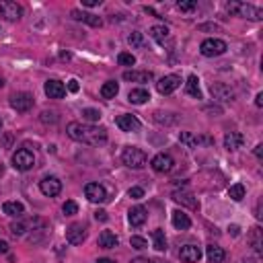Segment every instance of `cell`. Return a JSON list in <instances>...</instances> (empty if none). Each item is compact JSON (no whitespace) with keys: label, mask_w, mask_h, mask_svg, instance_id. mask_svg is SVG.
<instances>
[{"label":"cell","mask_w":263,"mask_h":263,"mask_svg":"<svg viewBox=\"0 0 263 263\" xmlns=\"http://www.w3.org/2000/svg\"><path fill=\"white\" fill-rule=\"evenodd\" d=\"M68 136L82 144H91V146H101L107 142V130L101 126H93V124H82V121H70L68 128Z\"/></svg>","instance_id":"obj_1"},{"label":"cell","mask_w":263,"mask_h":263,"mask_svg":"<svg viewBox=\"0 0 263 263\" xmlns=\"http://www.w3.org/2000/svg\"><path fill=\"white\" fill-rule=\"evenodd\" d=\"M121 163L130 166V169H142L148 163V156L144 150H140L136 146H126L124 150H121Z\"/></svg>","instance_id":"obj_2"},{"label":"cell","mask_w":263,"mask_h":263,"mask_svg":"<svg viewBox=\"0 0 263 263\" xmlns=\"http://www.w3.org/2000/svg\"><path fill=\"white\" fill-rule=\"evenodd\" d=\"M226 11L234 13L239 16H245V19H251V21H259L263 19V11L253 4H245V2H229L226 4Z\"/></svg>","instance_id":"obj_3"},{"label":"cell","mask_w":263,"mask_h":263,"mask_svg":"<svg viewBox=\"0 0 263 263\" xmlns=\"http://www.w3.org/2000/svg\"><path fill=\"white\" fill-rule=\"evenodd\" d=\"M226 49H229V46H226V41H222V39H216V37L204 39V41H201V46H199L201 56H206V58H216V56H222Z\"/></svg>","instance_id":"obj_4"},{"label":"cell","mask_w":263,"mask_h":263,"mask_svg":"<svg viewBox=\"0 0 263 263\" xmlns=\"http://www.w3.org/2000/svg\"><path fill=\"white\" fill-rule=\"evenodd\" d=\"M13 166L16 171H29L35 166V154L27 148H21L13 154Z\"/></svg>","instance_id":"obj_5"},{"label":"cell","mask_w":263,"mask_h":263,"mask_svg":"<svg viewBox=\"0 0 263 263\" xmlns=\"http://www.w3.org/2000/svg\"><path fill=\"white\" fill-rule=\"evenodd\" d=\"M39 226H46V222H43L41 218H23V220H16V222L11 224V232L15 236H21V234H25L27 230L39 229Z\"/></svg>","instance_id":"obj_6"},{"label":"cell","mask_w":263,"mask_h":263,"mask_svg":"<svg viewBox=\"0 0 263 263\" xmlns=\"http://www.w3.org/2000/svg\"><path fill=\"white\" fill-rule=\"evenodd\" d=\"M0 16L6 21H19L23 16V8L13 0H0Z\"/></svg>","instance_id":"obj_7"},{"label":"cell","mask_w":263,"mask_h":263,"mask_svg":"<svg viewBox=\"0 0 263 263\" xmlns=\"http://www.w3.org/2000/svg\"><path fill=\"white\" fill-rule=\"evenodd\" d=\"M33 95L29 93H15L11 97V107L19 113H27L31 107H33Z\"/></svg>","instance_id":"obj_8"},{"label":"cell","mask_w":263,"mask_h":263,"mask_svg":"<svg viewBox=\"0 0 263 263\" xmlns=\"http://www.w3.org/2000/svg\"><path fill=\"white\" fill-rule=\"evenodd\" d=\"M210 93H212V97L216 101H222V103H232L234 101V91L224 82H214L212 86H210Z\"/></svg>","instance_id":"obj_9"},{"label":"cell","mask_w":263,"mask_h":263,"mask_svg":"<svg viewBox=\"0 0 263 263\" xmlns=\"http://www.w3.org/2000/svg\"><path fill=\"white\" fill-rule=\"evenodd\" d=\"M84 196L89 201H93V204H103V201H107V191H105V187L99 185V183H86Z\"/></svg>","instance_id":"obj_10"},{"label":"cell","mask_w":263,"mask_h":263,"mask_svg":"<svg viewBox=\"0 0 263 263\" xmlns=\"http://www.w3.org/2000/svg\"><path fill=\"white\" fill-rule=\"evenodd\" d=\"M86 239V226L81 222H74L66 229V241L70 245H82Z\"/></svg>","instance_id":"obj_11"},{"label":"cell","mask_w":263,"mask_h":263,"mask_svg":"<svg viewBox=\"0 0 263 263\" xmlns=\"http://www.w3.org/2000/svg\"><path fill=\"white\" fill-rule=\"evenodd\" d=\"M181 86V76L177 74H169V76H163L159 82H156V91L161 95H171L173 91H177Z\"/></svg>","instance_id":"obj_12"},{"label":"cell","mask_w":263,"mask_h":263,"mask_svg":"<svg viewBox=\"0 0 263 263\" xmlns=\"http://www.w3.org/2000/svg\"><path fill=\"white\" fill-rule=\"evenodd\" d=\"M39 189L43 196L48 197H56L60 196V191H62V181H60L58 177H46L39 181Z\"/></svg>","instance_id":"obj_13"},{"label":"cell","mask_w":263,"mask_h":263,"mask_svg":"<svg viewBox=\"0 0 263 263\" xmlns=\"http://www.w3.org/2000/svg\"><path fill=\"white\" fill-rule=\"evenodd\" d=\"M150 166L156 171V173H171L173 166H175V161L171 154H164V152H159L154 156V159L150 161Z\"/></svg>","instance_id":"obj_14"},{"label":"cell","mask_w":263,"mask_h":263,"mask_svg":"<svg viewBox=\"0 0 263 263\" xmlns=\"http://www.w3.org/2000/svg\"><path fill=\"white\" fill-rule=\"evenodd\" d=\"M173 199L177 201V204H181V206H187L189 210H199L197 199L194 197V194H191V191H185V189L173 191Z\"/></svg>","instance_id":"obj_15"},{"label":"cell","mask_w":263,"mask_h":263,"mask_svg":"<svg viewBox=\"0 0 263 263\" xmlns=\"http://www.w3.org/2000/svg\"><path fill=\"white\" fill-rule=\"evenodd\" d=\"M115 124H117V128L121 130V132H138L140 130V119L136 117V115H130V113H124V115H119L117 119H115Z\"/></svg>","instance_id":"obj_16"},{"label":"cell","mask_w":263,"mask_h":263,"mask_svg":"<svg viewBox=\"0 0 263 263\" xmlns=\"http://www.w3.org/2000/svg\"><path fill=\"white\" fill-rule=\"evenodd\" d=\"M179 257L185 263H197L201 259V249L197 247V245H185V247H181Z\"/></svg>","instance_id":"obj_17"},{"label":"cell","mask_w":263,"mask_h":263,"mask_svg":"<svg viewBox=\"0 0 263 263\" xmlns=\"http://www.w3.org/2000/svg\"><path fill=\"white\" fill-rule=\"evenodd\" d=\"M154 78V74L150 70H128L124 72V81L128 82H150Z\"/></svg>","instance_id":"obj_18"},{"label":"cell","mask_w":263,"mask_h":263,"mask_svg":"<svg viewBox=\"0 0 263 263\" xmlns=\"http://www.w3.org/2000/svg\"><path fill=\"white\" fill-rule=\"evenodd\" d=\"M146 218H148V214H146L144 206H134L128 212V220H130V224L134 226V229H140V226L146 222Z\"/></svg>","instance_id":"obj_19"},{"label":"cell","mask_w":263,"mask_h":263,"mask_svg":"<svg viewBox=\"0 0 263 263\" xmlns=\"http://www.w3.org/2000/svg\"><path fill=\"white\" fill-rule=\"evenodd\" d=\"M43 91H46V95L49 99H62L66 95V86L60 81H48L46 86H43Z\"/></svg>","instance_id":"obj_20"},{"label":"cell","mask_w":263,"mask_h":263,"mask_svg":"<svg viewBox=\"0 0 263 263\" xmlns=\"http://www.w3.org/2000/svg\"><path fill=\"white\" fill-rule=\"evenodd\" d=\"M70 15H72L74 21H82L86 25H91V27H101V25H103V19H101V16H97V15L82 13V11H72Z\"/></svg>","instance_id":"obj_21"},{"label":"cell","mask_w":263,"mask_h":263,"mask_svg":"<svg viewBox=\"0 0 263 263\" xmlns=\"http://www.w3.org/2000/svg\"><path fill=\"white\" fill-rule=\"evenodd\" d=\"M245 144V136L241 132H230V134L224 136V148L226 150H239V148Z\"/></svg>","instance_id":"obj_22"},{"label":"cell","mask_w":263,"mask_h":263,"mask_svg":"<svg viewBox=\"0 0 263 263\" xmlns=\"http://www.w3.org/2000/svg\"><path fill=\"white\" fill-rule=\"evenodd\" d=\"M173 226L177 230H187L191 226V218L183 212V210H175L173 212Z\"/></svg>","instance_id":"obj_23"},{"label":"cell","mask_w":263,"mask_h":263,"mask_svg":"<svg viewBox=\"0 0 263 263\" xmlns=\"http://www.w3.org/2000/svg\"><path fill=\"white\" fill-rule=\"evenodd\" d=\"M206 255H208L210 263H224V259H226L224 249L218 247V245H208V247H206Z\"/></svg>","instance_id":"obj_24"},{"label":"cell","mask_w":263,"mask_h":263,"mask_svg":"<svg viewBox=\"0 0 263 263\" xmlns=\"http://www.w3.org/2000/svg\"><path fill=\"white\" fill-rule=\"evenodd\" d=\"M117 245H119L117 236L113 234L111 230H103V232L99 234V247H103V249H115Z\"/></svg>","instance_id":"obj_25"},{"label":"cell","mask_w":263,"mask_h":263,"mask_svg":"<svg viewBox=\"0 0 263 263\" xmlns=\"http://www.w3.org/2000/svg\"><path fill=\"white\" fill-rule=\"evenodd\" d=\"M148 99H150V93H148L146 89H134L128 93V101L134 103V105H144Z\"/></svg>","instance_id":"obj_26"},{"label":"cell","mask_w":263,"mask_h":263,"mask_svg":"<svg viewBox=\"0 0 263 263\" xmlns=\"http://www.w3.org/2000/svg\"><path fill=\"white\" fill-rule=\"evenodd\" d=\"M2 212L6 216H23L25 206L21 204V201H4V204H2Z\"/></svg>","instance_id":"obj_27"},{"label":"cell","mask_w":263,"mask_h":263,"mask_svg":"<svg viewBox=\"0 0 263 263\" xmlns=\"http://www.w3.org/2000/svg\"><path fill=\"white\" fill-rule=\"evenodd\" d=\"M117 93H119V84L115 81H107L101 86V97L103 99H115Z\"/></svg>","instance_id":"obj_28"},{"label":"cell","mask_w":263,"mask_h":263,"mask_svg":"<svg viewBox=\"0 0 263 263\" xmlns=\"http://www.w3.org/2000/svg\"><path fill=\"white\" fill-rule=\"evenodd\" d=\"M185 91H187V95H191V97H196V99H201V91H199V78H197L196 74H191V76L187 78Z\"/></svg>","instance_id":"obj_29"},{"label":"cell","mask_w":263,"mask_h":263,"mask_svg":"<svg viewBox=\"0 0 263 263\" xmlns=\"http://www.w3.org/2000/svg\"><path fill=\"white\" fill-rule=\"evenodd\" d=\"M150 37L156 43H164L166 37H169V29H166L164 25H154V27H150Z\"/></svg>","instance_id":"obj_30"},{"label":"cell","mask_w":263,"mask_h":263,"mask_svg":"<svg viewBox=\"0 0 263 263\" xmlns=\"http://www.w3.org/2000/svg\"><path fill=\"white\" fill-rule=\"evenodd\" d=\"M152 247L159 251V253L166 251V239H164V232H163L161 229L152 230Z\"/></svg>","instance_id":"obj_31"},{"label":"cell","mask_w":263,"mask_h":263,"mask_svg":"<svg viewBox=\"0 0 263 263\" xmlns=\"http://www.w3.org/2000/svg\"><path fill=\"white\" fill-rule=\"evenodd\" d=\"M249 243H251V247L255 249V253H261L263 241H261V229H259V226H253V229H251V232H249Z\"/></svg>","instance_id":"obj_32"},{"label":"cell","mask_w":263,"mask_h":263,"mask_svg":"<svg viewBox=\"0 0 263 263\" xmlns=\"http://www.w3.org/2000/svg\"><path fill=\"white\" fill-rule=\"evenodd\" d=\"M128 43H130L132 48H136V49L146 48V39H144V35L140 33V31H132V33L128 35Z\"/></svg>","instance_id":"obj_33"},{"label":"cell","mask_w":263,"mask_h":263,"mask_svg":"<svg viewBox=\"0 0 263 263\" xmlns=\"http://www.w3.org/2000/svg\"><path fill=\"white\" fill-rule=\"evenodd\" d=\"M179 140L185 146H189V148H197V144L201 142V138H197V136H194L191 132H181L179 134Z\"/></svg>","instance_id":"obj_34"},{"label":"cell","mask_w":263,"mask_h":263,"mask_svg":"<svg viewBox=\"0 0 263 263\" xmlns=\"http://www.w3.org/2000/svg\"><path fill=\"white\" fill-rule=\"evenodd\" d=\"M229 196H230L234 201H241V199L245 197V185H241V183H236V185H230Z\"/></svg>","instance_id":"obj_35"},{"label":"cell","mask_w":263,"mask_h":263,"mask_svg":"<svg viewBox=\"0 0 263 263\" xmlns=\"http://www.w3.org/2000/svg\"><path fill=\"white\" fill-rule=\"evenodd\" d=\"M117 62L121 66H134L136 64V58L132 56V54H128V51H121V54L117 56Z\"/></svg>","instance_id":"obj_36"},{"label":"cell","mask_w":263,"mask_h":263,"mask_svg":"<svg viewBox=\"0 0 263 263\" xmlns=\"http://www.w3.org/2000/svg\"><path fill=\"white\" fill-rule=\"evenodd\" d=\"M82 117L86 121H99L101 119V111L99 109H82Z\"/></svg>","instance_id":"obj_37"},{"label":"cell","mask_w":263,"mask_h":263,"mask_svg":"<svg viewBox=\"0 0 263 263\" xmlns=\"http://www.w3.org/2000/svg\"><path fill=\"white\" fill-rule=\"evenodd\" d=\"M62 212H64L66 216H74V214L78 212V204H76L74 199H68L66 204L62 206Z\"/></svg>","instance_id":"obj_38"},{"label":"cell","mask_w":263,"mask_h":263,"mask_svg":"<svg viewBox=\"0 0 263 263\" xmlns=\"http://www.w3.org/2000/svg\"><path fill=\"white\" fill-rule=\"evenodd\" d=\"M130 245H132L134 249H140V251H142V249L148 247V241L142 239V236H132V239H130Z\"/></svg>","instance_id":"obj_39"},{"label":"cell","mask_w":263,"mask_h":263,"mask_svg":"<svg viewBox=\"0 0 263 263\" xmlns=\"http://www.w3.org/2000/svg\"><path fill=\"white\" fill-rule=\"evenodd\" d=\"M177 8L183 11V13H191L196 8V2L194 0H181V2H177Z\"/></svg>","instance_id":"obj_40"},{"label":"cell","mask_w":263,"mask_h":263,"mask_svg":"<svg viewBox=\"0 0 263 263\" xmlns=\"http://www.w3.org/2000/svg\"><path fill=\"white\" fill-rule=\"evenodd\" d=\"M41 121H43V124H56V121H58L56 111H43L41 113Z\"/></svg>","instance_id":"obj_41"},{"label":"cell","mask_w":263,"mask_h":263,"mask_svg":"<svg viewBox=\"0 0 263 263\" xmlns=\"http://www.w3.org/2000/svg\"><path fill=\"white\" fill-rule=\"evenodd\" d=\"M166 115H169V113L156 111V113H154V119L159 121V124H173V121H175V117H166Z\"/></svg>","instance_id":"obj_42"},{"label":"cell","mask_w":263,"mask_h":263,"mask_svg":"<svg viewBox=\"0 0 263 263\" xmlns=\"http://www.w3.org/2000/svg\"><path fill=\"white\" fill-rule=\"evenodd\" d=\"M128 196H130L132 199H142V197H144V189H142V187H130Z\"/></svg>","instance_id":"obj_43"},{"label":"cell","mask_w":263,"mask_h":263,"mask_svg":"<svg viewBox=\"0 0 263 263\" xmlns=\"http://www.w3.org/2000/svg\"><path fill=\"white\" fill-rule=\"evenodd\" d=\"M78 89H81V86H78V81H74V78H72V81L68 82V91L70 93H78Z\"/></svg>","instance_id":"obj_44"},{"label":"cell","mask_w":263,"mask_h":263,"mask_svg":"<svg viewBox=\"0 0 263 263\" xmlns=\"http://www.w3.org/2000/svg\"><path fill=\"white\" fill-rule=\"evenodd\" d=\"M95 218L101 220V222H105V220H107V212H105V210H97V212H95Z\"/></svg>","instance_id":"obj_45"},{"label":"cell","mask_w":263,"mask_h":263,"mask_svg":"<svg viewBox=\"0 0 263 263\" xmlns=\"http://www.w3.org/2000/svg\"><path fill=\"white\" fill-rule=\"evenodd\" d=\"M99 4H101V0H82V6H89V8L99 6Z\"/></svg>","instance_id":"obj_46"},{"label":"cell","mask_w":263,"mask_h":263,"mask_svg":"<svg viewBox=\"0 0 263 263\" xmlns=\"http://www.w3.org/2000/svg\"><path fill=\"white\" fill-rule=\"evenodd\" d=\"M132 263H161V261H154V259H146V257H136Z\"/></svg>","instance_id":"obj_47"},{"label":"cell","mask_w":263,"mask_h":263,"mask_svg":"<svg viewBox=\"0 0 263 263\" xmlns=\"http://www.w3.org/2000/svg\"><path fill=\"white\" fill-rule=\"evenodd\" d=\"M229 232H230L232 236H236V234L241 232V229H239V226H236V224H232V226H229Z\"/></svg>","instance_id":"obj_48"},{"label":"cell","mask_w":263,"mask_h":263,"mask_svg":"<svg viewBox=\"0 0 263 263\" xmlns=\"http://www.w3.org/2000/svg\"><path fill=\"white\" fill-rule=\"evenodd\" d=\"M0 253H8V243L6 241H0Z\"/></svg>","instance_id":"obj_49"},{"label":"cell","mask_w":263,"mask_h":263,"mask_svg":"<svg viewBox=\"0 0 263 263\" xmlns=\"http://www.w3.org/2000/svg\"><path fill=\"white\" fill-rule=\"evenodd\" d=\"M255 156H257V159H261V156H263V146L261 144L255 146Z\"/></svg>","instance_id":"obj_50"},{"label":"cell","mask_w":263,"mask_h":263,"mask_svg":"<svg viewBox=\"0 0 263 263\" xmlns=\"http://www.w3.org/2000/svg\"><path fill=\"white\" fill-rule=\"evenodd\" d=\"M255 105H257V107H261V105H263V93H259L255 97Z\"/></svg>","instance_id":"obj_51"},{"label":"cell","mask_w":263,"mask_h":263,"mask_svg":"<svg viewBox=\"0 0 263 263\" xmlns=\"http://www.w3.org/2000/svg\"><path fill=\"white\" fill-rule=\"evenodd\" d=\"M95 263H117V261H113V259H107V257H103V259H97Z\"/></svg>","instance_id":"obj_52"},{"label":"cell","mask_w":263,"mask_h":263,"mask_svg":"<svg viewBox=\"0 0 263 263\" xmlns=\"http://www.w3.org/2000/svg\"><path fill=\"white\" fill-rule=\"evenodd\" d=\"M0 130H2V121H0Z\"/></svg>","instance_id":"obj_53"}]
</instances>
